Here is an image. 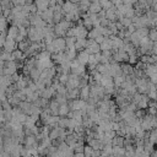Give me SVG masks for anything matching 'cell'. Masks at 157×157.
<instances>
[{
    "instance_id": "1",
    "label": "cell",
    "mask_w": 157,
    "mask_h": 157,
    "mask_svg": "<svg viewBox=\"0 0 157 157\" xmlns=\"http://www.w3.org/2000/svg\"><path fill=\"white\" fill-rule=\"evenodd\" d=\"M69 107H70V110H82V109H86L87 107V102L81 99V98H77V99H74V101H69L67 102Z\"/></svg>"
},
{
    "instance_id": "2",
    "label": "cell",
    "mask_w": 157,
    "mask_h": 157,
    "mask_svg": "<svg viewBox=\"0 0 157 157\" xmlns=\"http://www.w3.org/2000/svg\"><path fill=\"white\" fill-rule=\"evenodd\" d=\"M85 50L90 55H94V54L101 53V47H99V44L94 39H87V45H86V49Z\"/></svg>"
},
{
    "instance_id": "3",
    "label": "cell",
    "mask_w": 157,
    "mask_h": 157,
    "mask_svg": "<svg viewBox=\"0 0 157 157\" xmlns=\"http://www.w3.org/2000/svg\"><path fill=\"white\" fill-rule=\"evenodd\" d=\"M52 61L54 63L55 66H58V65H61L64 63H67L69 60L66 58L65 52H58V53H55V54L52 55Z\"/></svg>"
},
{
    "instance_id": "4",
    "label": "cell",
    "mask_w": 157,
    "mask_h": 157,
    "mask_svg": "<svg viewBox=\"0 0 157 157\" xmlns=\"http://www.w3.org/2000/svg\"><path fill=\"white\" fill-rule=\"evenodd\" d=\"M38 15H39V16L42 17V20L45 21L48 25H54V22H53V18H54V9L49 7L48 10H45V11H43V12H39Z\"/></svg>"
},
{
    "instance_id": "5",
    "label": "cell",
    "mask_w": 157,
    "mask_h": 157,
    "mask_svg": "<svg viewBox=\"0 0 157 157\" xmlns=\"http://www.w3.org/2000/svg\"><path fill=\"white\" fill-rule=\"evenodd\" d=\"M15 49H17V42L13 38L6 37L5 43H4V47H2V50L7 52V53H12Z\"/></svg>"
},
{
    "instance_id": "6",
    "label": "cell",
    "mask_w": 157,
    "mask_h": 157,
    "mask_svg": "<svg viewBox=\"0 0 157 157\" xmlns=\"http://www.w3.org/2000/svg\"><path fill=\"white\" fill-rule=\"evenodd\" d=\"M53 47L55 49V52H65L66 50V42H65V38H55L53 40Z\"/></svg>"
},
{
    "instance_id": "7",
    "label": "cell",
    "mask_w": 157,
    "mask_h": 157,
    "mask_svg": "<svg viewBox=\"0 0 157 157\" xmlns=\"http://www.w3.org/2000/svg\"><path fill=\"white\" fill-rule=\"evenodd\" d=\"M33 4L36 5V7L38 10V13L49 9V0H34Z\"/></svg>"
},
{
    "instance_id": "8",
    "label": "cell",
    "mask_w": 157,
    "mask_h": 157,
    "mask_svg": "<svg viewBox=\"0 0 157 157\" xmlns=\"http://www.w3.org/2000/svg\"><path fill=\"white\" fill-rule=\"evenodd\" d=\"M76 59L80 61L81 65H87L88 64V59H90V54L86 52V50H81V52H77V56Z\"/></svg>"
},
{
    "instance_id": "9",
    "label": "cell",
    "mask_w": 157,
    "mask_h": 157,
    "mask_svg": "<svg viewBox=\"0 0 157 157\" xmlns=\"http://www.w3.org/2000/svg\"><path fill=\"white\" fill-rule=\"evenodd\" d=\"M105 18H108L110 22H117L118 21V16H117V7H112L109 10L105 11Z\"/></svg>"
},
{
    "instance_id": "10",
    "label": "cell",
    "mask_w": 157,
    "mask_h": 157,
    "mask_svg": "<svg viewBox=\"0 0 157 157\" xmlns=\"http://www.w3.org/2000/svg\"><path fill=\"white\" fill-rule=\"evenodd\" d=\"M86 45H87V38H76L75 49H76L77 52L85 50V49H86Z\"/></svg>"
},
{
    "instance_id": "11",
    "label": "cell",
    "mask_w": 157,
    "mask_h": 157,
    "mask_svg": "<svg viewBox=\"0 0 157 157\" xmlns=\"http://www.w3.org/2000/svg\"><path fill=\"white\" fill-rule=\"evenodd\" d=\"M121 66V72L124 76H130V75H134V66H131L130 64L128 63H123L120 64Z\"/></svg>"
},
{
    "instance_id": "12",
    "label": "cell",
    "mask_w": 157,
    "mask_h": 157,
    "mask_svg": "<svg viewBox=\"0 0 157 157\" xmlns=\"http://www.w3.org/2000/svg\"><path fill=\"white\" fill-rule=\"evenodd\" d=\"M101 47V52H105V50H112L113 49V44H112V39L109 37H104V40L102 44H99Z\"/></svg>"
},
{
    "instance_id": "13",
    "label": "cell",
    "mask_w": 157,
    "mask_h": 157,
    "mask_svg": "<svg viewBox=\"0 0 157 157\" xmlns=\"http://www.w3.org/2000/svg\"><path fill=\"white\" fill-rule=\"evenodd\" d=\"M66 98H67V101H74V99L80 98V88L69 90L66 93Z\"/></svg>"
},
{
    "instance_id": "14",
    "label": "cell",
    "mask_w": 157,
    "mask_h": 157,
    "mask_svg": "<svg viewBox=\"0 0 157 157\" xmlns=\"http://www.w3.org/2000/svg\"><path fill=\"white\" fill-rule=\"evenodd\" d=\"M101 29H102L101 26H98V27H93L92 29H90V31H88L87 39H96L98 36H101Z\"/></svg>"
},
{
    "instance_id": "15",
    "label": "cell",
    "mask_w": 157,
    "mask_h": 157,
    "mask_svg": "<svg viewBox=\"0 0 157 157\" xmlns=\"http://www.w3.org/2000/svg\"><path fill=\"white\" fill-rule=\"evenodd\" d=\"M80 98L86 101V102L88 101V98H90V85L83 86V87L80 88Z\"/></svg>"
},
{
    "instance_id": "16",
    "label": "cell",
    "mask_w": 157,
    "mask_h": 157,
    "mask_svg": "<svg viewBox=\"0 0 157 157\" xmlns=\"http://www.w3.org/2000/svg\"><path fill=\"white\" fill-rule=\"evenodd\" d=\"M18 36V27L15 25H10L7 28V37L16 39V37Z\"/></svg>"
},
{
    "instance_id": "17",
    "label": "cell",
    "mask_w": 157,
    "mask_h": 157,
    "mask_svg": "<svg viewBox=\"0 0 157 157\" xmlns=\"http://www.w3.org/2000/svg\"><path fill=\"white\" fill-rule=\"evenodd\" d=\"M77 5H78L80 11L82 13H86V12H88V7L91 5V0H80V2Z\"/></svg>"
},
{
    "instance_id": "18",
    "label": "cell",
    "mask_w": 157,
    "mask_h": 157,
    "mask_svg": "<svg viewBox=\"0 0 157 157\" xmlns=\"http://www.w3.org/2000/svg\"><path fill=\"white\" fill-rule=\"evenodd\" d=\"M103 9H102V6H101V4L99 2H91V5H90V7H88V12L90 13H99V11H102Z\"/></svg>"
},
{
    "instance_id": "19",
    "label": "cell",
    "mask_w": 157,
    "mask_h": 157,
    "mask_svg": "<svg viewBox=\"0 0 157 157\" xmlns=\"http://www.w3.org/2000/svg\"><path fill=\"white\" fill-rule=\"evenodd\" d=\"M124 137L123 136H119V135H117L115 137H113V140H112V146L113 147H124Z\"/></svg>"
},
{
    "instance_id": "20",
    "label": "cell",
    "mask_w": 157,
    "mask_h": 157,
    "mask_svg": "<svg viewBox=\"0 0 157 157\" xmlns=\"http://www.w3.org/2000/svg\"><path fill=\"white\" fill-rule=\"evenodd\" d=\"M31 40L27 38V39H25V40H22V42H20V43H17V49H20L21 52H26L28 48H29V45H31Z\"/></svg>"
},
{
    "instance_id": "21",
    "label": "cell",
    "mask_w": 157,
    "mask_h": 157,
    "mask_svg": "<svg viewBox=\"0 0 157 157\" xmlns=\"http://www.w3.org/2000/svg\"><path fill=\"white\" fill-rule=\"evenodd\" d=\"M69 113H70V107H69V104H67V103H66V104H60V107H59V117L65 118V117H67Z\"/></svg>"
},
{
    "instance_id": "22",
    "label": "cell",
    "mask_w": 157,
    "mask_h": 157,
    "mask_svg": "<svg viewBox=\"0 0 157 157\" xmlns=\"http://www.w3.org/2000/svg\"><path fill=\"white\" fill-rule=\"evenodd\" d=\"M113 82H114L115 88H119V87H121V85L125 82V76H124V75L114 76V77H113Z\"/></svg>"
},
{
    "instance_id": "23",
    "label": "cell",
    "mask_w": 157,
    "mask_h": 157,
    "mask_svg": "<svg viewBox=\"0 0 157 157\" xmlns=\"http://www.w3.org/2000/svg\"><path fill=\"white\" fill-rule=\"evenodd\" d=\"M65 54H66L67 60L71 61V60L76 59V56H77V50H76V49H66V50H65Z\"/></svg>"
},
{
    "instance_id": "24",
    "label": "cell",
    "mask_w": 157,
    "mask_h": 157,
    "mask_svg": "<svg viewBox=\"0 0 157 157\" xmlns=\"http://www.w3.org/2000/svg\"><path fill=\"white\" fill-rule=\"evenodd\" d=\"M0 60L4 61V63L11 61V60H12L11 53H7V52H5V50H1V52H0Z\"/></svg>"
},
{
    "instance_id": "25",
    "label": "cell",
    "mask_w": 157,
    "mask_h": 157,
    "mask_svg": "<svg viewBox=\"0 0 157 157\" xmlns=\"http://www.w3.org/2000/svg\"><path fill=\"white\" fill-rule=\"evenodd\" d=\"M65 42H66V49H75V42H76L75 37H65Z\"/></svg>"
},
{
    "instance_id": "26",
    "label": "cell",
    "mask_w": 157,
    "mask_h": 157,
    "mask_svg": "<svg viewBox=\"0 0 157 157\" xmlns=\"http://www.w3.org/2000/svg\"><path fill=\"white\" fill-rule=\"evenodd\" d=\"M93 152H94V150L91 146L85 145V147H83V155L86 157H93Z\"/></svg>"
},
{
    "instance_id": "27",
    "label": "cell",
    "mask_w": 157,
    "mask_h": 157,
    "mask_svg": "<svg viewBox=\"0 0 157 157\" xmlns=\"http://www.w3.org/2000/svg\"><path fill=\"white\" fill-rule=\"evenodd\" d=\"M125 28H128L130 25H132V18H129V17H123V18H120V20H118Z\"/></svg>"
},
{
    "instance_id": "28",
    "label": "cell",
    "mask_w": 157,
    "mask_h": 157,
    "mask_svg": "<svg viewBox=\"0 0 157 157\" xmlns=\"http://www.w3.org/2000/svg\"><path fill=\"white\" fill-rule=\"evenodd\" d=\"M56 77H58V80H59L60 85H66V82H67V80H69V75H66V74H58Z\"/></svg>"
},
{
    "instance_id": "29",
    "label": "cell",
    "mask_w": 157,
    "mask_h": 157,
    "mask_svg": "<svg viewBox=\"0 0 157 157\" xmlns=\"http://www.w3.org/2000/svg\"><path fill=\"white\" fill-rule=\"evenodd\" d=\"M146 115H147L146 109H137V110L135 112V117H136L139 120H142V119H144Z\"/></svg>"
},
{
    "instance_id": "30",
    "label": "cell",
    "mask_w": 157,
    "mask_h": 157,
    "mask_svg": "<svg viewBox=\"0 0 157 157\" xmlns=\"http://www.w3.org/2000/svg\"><path fill=\"white\" fill-rule=\"evenodd\" d=\"M148 38H150V40H152L153 43H156V42H157V29H155V28L150 29V32H148Z\"/></svg>"
},
{
    "instance_id": "31",
    "label": "cell",
    "mask_w": 157,
    "mask_h": 157,
    "mask_svg": "<svg viewBox=\"0 0 157 157\" xmlns=\"http://www.w3.org/2000/svg\"><path fill=\"white\" fill-rule=\"evenodd\" d=\"M137 63H139V55H129L128 64H130L131 66H135Z\"/></svg>"
},
{
    "instance_id": "32",
    "label": "cell",
    "mask_w": 157,
    "mask_h": 157,
    "mask_svg": "<svg viewBox=\"0 0 157 157\" xmlns=\"http://www.w3.org/2000/svg\"><path fill=\"white\" fill-rule=\"evenodd\" d=\"M110 23V21L108 18H102L101 20V27H108Z\"/></svg>"
},
{
    "instance_id": "33",
    "label": "cell",
    "mask_w": 157,
    "mask_h": 157,
    "mask_svg": "<svg viewBox=\"0 0 157 157\" xmlns=\"http://www.w3.org/2000/svg\"><path fill=\"white\" fill-rule=\"evenodd\" d=\"M148 80H150V82H152V83L157 85V72H156V74H153L152 76H150V77H148Z\"/></svg>"
},
{
    "instance_id": "34",
    "label": "cell",
    "mask_w": 157,
    "mask_h": 157,
    "mask_svg": "<svg viewBox=\"0 0 157 157\" xmlns=\"http://www.w3.org/2000/svg\"><path fill=\"white\" fill-rule=\"evenodd\" d=\"M94 40H96L98 44H102V43H103V40H104V36H102V34H101V36H98Z\"/></svg>"
},
{
    "instance_id": "35",
    "label": "cell",
    "mask_w": 157,
    "mask_h": 157,
    "mask_svg": "<svg viewBox=\"0 0 157 157\" xmlns=\"http://www.w3.org/2000/svg\"><path fill=\"white\" fill-rule=\"evenodd\" d=\"M98 18H99V20H102V18H105V10H102V11H99V13H98Z\"/></svg>"
},
{
    "instance_id": "36",
    "label": "cell",
    "mask_w": 157,
    "mask_h": 157,
    "mask_svg": "<svg viewBox=\"0 0 157 157\" xmlns=\"http://www.w3.org/2000/svg\"><path fill=\"white\" fill-rule=\"evenodd\" d=\"M5 39H6L5 37H2V36L0 37V49H2V47H4V43H5Z\"/></svg>"
},
{
    "instance_id": "37",
    "label": "cell",
    "mask_w": 157,
    "mask_h": 157,
    "mask_svg": "<svg viewBox=\"0 0 157 157\" xmlns=\"http://www.w3.org/2000/svg\"><path fill=\"white\" fill-rule=\"evenodd\" d=\"M74 157H86L83 155V152H77V153H74Z\"/></svg>"
},
{
    "instance_id": "38",
    "label": "cell",
    "mask_w": 157,
    "mask_h": 157,
    "mask_svg": "<svg viewBox=\"0 0 157 157\" xmlns=\"http://www.w3.org/2000/svg\"><path fill=\"white\" fill-rule=\"evenodd\" d=\"M153 11H156L157 12V1H153V4H152V7H151Z\"/></svg>"
},
{
    "instance_id": "39",
    "label": "cell",
    "mask_w": 157,
    "mask_h": 157,
    "mask_svg": "<svg viewBox=\"0 0 157 157\" xmlns=\"http://www.w3.org/2000/svg\"><path fill=\"white\" fill-rule=\"evenodd\" d=\"M4 67H5V63L0 60V71H2V70H4Z\"/></svg>"
},
{
    "instance_id": "40",
    "label": "cell",
    "mask_w": 157,
    "mask_h": 157,
    "mask_svg": "<svg viewBox=\"0 0 157 157\" xmlns=\"http://www.w3.org/2000/svg\"><path fill=\"white\" fill-rule=\"evenodd\" d=\"M2 157H12V156H11L10 153H7V152H5V151H4V153H2Z\"/></svg>"
}]
</instances>
